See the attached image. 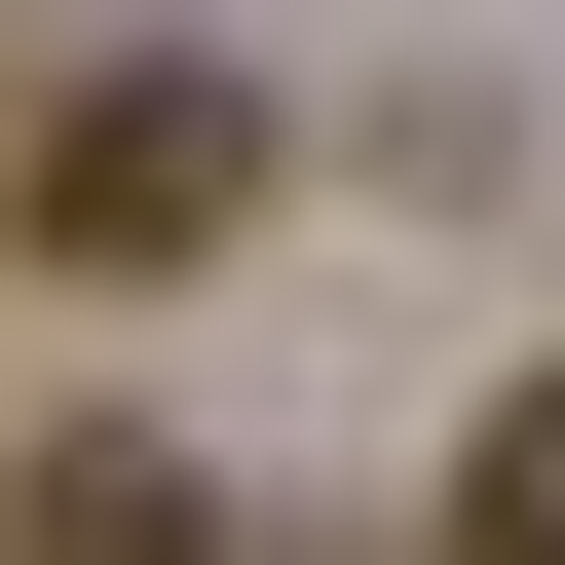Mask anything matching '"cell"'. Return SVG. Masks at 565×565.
<instances>
[{
	"label": "cell",
	"instance_id": "cell-2",
	"mask_svg": "<svg viewBox=\"0 0 565 565\" xmlns=\"http://www.w3.org/2000/svg\"><path fill=\"white\" fill-rule=\"evenodd\" d=\"M0 565H226V490L151 415H39V452H0Z\"/></svg>",
	"mask_w": 565,
	"mask_h": 565
},
{
	"label": "cell",
	"instance_id": "cell-1",
	"mask_svg": "<svg viewBox=\"0 0 565 565\" xmlns=\"http://www.w3.org/2000/svg\"><path fill=\"white\" fill-rule=\"evenodd\" d=\"M0 226H39L76 302H151V264H226V226H264V114H226L189 39H114V76H76L39 151H0Z\"/></svg>",
	"mask_w": 565,
	"mask_h": 565
},
{
	"label": "cell",
	"instance_id": "cell-3",
	"mask_svg": "<svg viewBox=\"0 0 565 565\" xmlns=\"http://www.w3.org/2000/svg\"><path fill=\"white\" fill-rule=\"evenodd\" d=\"M452 565H565V415H490V490H452Z\"/></svg>",
	"mask_w": 565,
	"mask_h": 565
}]
</instances>
